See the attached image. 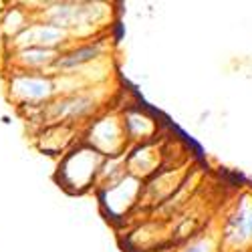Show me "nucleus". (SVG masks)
I'll use <instances>...</instances> for the list:
<instances>
[{
    "instance_id": "1",
    "label": "nucleus",
    "mask_w": 252,
    "mask_h": 252,
    "mask_svg": "<svg viewBox=\"0 0 252 252\" xmlns=\"http://www.w3.org/2000/svg\"><path fill=\"white\" fill-rule=\"evenodd\" d=\"M71 158H73L75 161L85 163V165H87V172H85V170H79V174L73 172V170H71L73 161L67 158L65 163H63V167H65V170H61V167H59V170L63 172V176L67 178L65 184H67V186H75L77 190H79V188H87V184L91 182V178L95 176L97 167H99V156H97V152H95V150H77V152L71 154ZM79 167H83V165H79Z\"/></svg>"
},
{
    "instance_id": "2",
    "label": "nucleus",
    "mask_w": 252,
    "mask_h": 252,
    "mask_svg": "<svg viewBox=\"0 0 252 252\" xmlns=\"http://www.w3.org/2000/svg\"><path fill=\"white\" fill-rule=\"evenodd\" d=\"M12 91L29 103L32 101H43L51 95L53 85L51 81L45 77H36V75H20L12 81Z\"/></svg>"
},
{
    "instance_id": "5",
    "label": "nucleus",
    "mask_w": 252,
    "mask_h": 252,
    "mask_svg": "<svg viewBox=\"0 0 252 252\" xmlns=\"http://www.w3.org/2000/svg\"><path fill=\"white\" fill-rule=\"evenodd\" d=\"M252 232V212L250 210H242L240 214H236L230 222V230H228V236L234 238L238 242L246 240Z\"/></svg>"
},
{
    "instance_id": "3",
    "label": "nucleus",
    "mask_w": 252,
    "mask_h": 252,
    "mask_svg": "<svg viewBox=\"0 0 252 252\" xmlns=\"http://www.w3.org/2000/svg\"><path fill=\"white\" fill-rule=\"evenodd\" d=\"M65 34L61 32V29L53 25H36V27H25L23 32L16 36V40L25 47H40V49H49L51 45L63 43Z\"/></svg>"
},
{
    "instance_id": "4",
    "label": "nucleus",
    "mask_w": 252,
    "mask_h": 252,
    "mask_svg": "<svg viewBox=\"0 0 252 252\" xmlns=\"http://www.w3.org/2000/svg\"><path fill=\"white\" fill-rule=\"evenodd\" d=\"M97 55H99V45H87V47H81V49L73 51L71 55L59 57L55 61V65L59 69H75V67H81L83 63L93 61Z\"/></svg>"
},
{
    "instance_id": "6",
    "label": "nucleus",
    "mask_w": 252,
    "mask_h": 252,
    "mask_svg": "<svg viewBox=\"0 0 252 252\" xmlns=\"http://www.w3.org/2000/svg\"><path fill=\"white\" fill-rule=\"evenodd\" d=\"M204 250H206L204 246H194L192 250H188V252H204Z\"/></svg>"
}]
</instances>
